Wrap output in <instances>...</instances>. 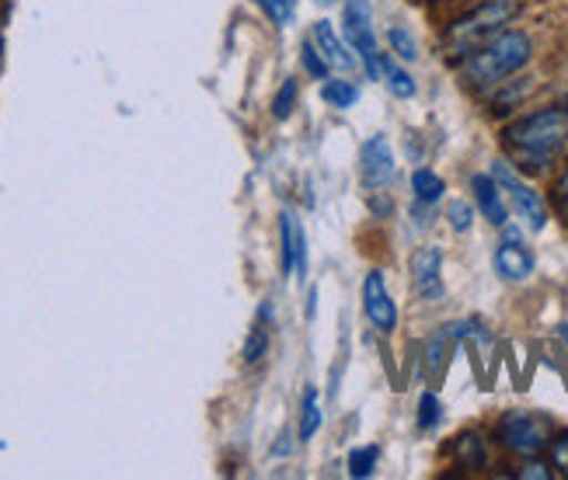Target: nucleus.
Returning a JSON list of instances; mask_svg holds the SVG:
<instances>
[{"label": "nucleus", "instance_id": "1", "mask_svg": "<svg viewBox=\"0 0 568 480\" xmlns=\"http://www.w3.org/2000/svg\"><path fill=\"white\" fill-rule=\"evenodd\" d=\"M503 150L527 174H545L568 146V109H537L503 130Z\"/></svg>", "mask_w": 568, "mask_h": 480}, {"label": "nucleus", "instance_id": "2", "mask_svg": "<svg viewBox=\"0 0 568 480\" xmlns=\"http://www.w3.org/2000/svg\"><path fill=\"white\" fill-rule=\"evenodd\" d=\"M530 53H534V42H530L527 32H499L464 60L460 81L467 88L503 84L506 78H513L516 70L530 63Z\"/></svg>", "mask_w": 568, "mask_h": 480}, {"label": "nucleus", "instance_id": "3", "mask_svg": "<svg viewBox=\"0 0 568 480\" xmlns=\"http://www.w3.org/2000/svg\"><path fill=\"white\" fill-rule=\"evenodd\" d=\"M516 14V0H485L475 11H467L447 29V53L454 60H467L478 45L503 32V24Z\"/></svg>", "mask_w": 568, "mask_h": 480}, {"label": "nucleus", "instance_id": "4", "mask_svg": "<svg viewBox=\"0 0 568 480\" xmlns=\"http://www.w3.org/2000/svg\"><path fill=\"white\" fill-rule=\"evenodd\" d=\"M345 39L359 57L369 81H381V45L374 35V4L369 0H345Z\"/></svg>", "mask_w": 568, "mask_h": 480}, {"label": "nucleus", "instance_id": "5", "mask_svg": "<svg viewBox=\"0 0 568 480\" xmlns=\"http://www.w3.org/2000/svg\"><path fill=\"white\" fill-rule=\"evenodd\" d=\"M499 439L516 457H537L548 446V421L530 411H509L499 421Z\"/></svg>", "mask_w": 568, "mask_h": 480}, {"label": "nucleus", "instance_id": "6", "mask_svg": "<svg viewBox=\"0 0 568 480\" xmlns=\"http://www.w3.org/2000/svg\"><path fill=\"white\" fill-rule=\"evenodd\" d=\"M491 178L499 182V188L509 195V202L516 206V213H520V219L530 223V231H545V223H548V206H545V198H540L520 174H516L506 161H496L491 164Z\"/></svg>", "mask_w": 568, "mask_h": 480}, {"label": "nucleus", "instance_id": "7", "mask_svg": "<svg viewBox=\"0 0 568 480\" xmlns=\"http://www.w3.org/2000/svg\"><path fill=\"white\" fill-rule=\"evenodd\" d=\"M363 310H366V320L374 324L381 335H390L394 327H398V307H394V299L387 293V279L381 268L366 272V279H363Z\"/></svg>", "mask_w": 568, "mask_h": 480}, {"label": "nucleus", "instance_id": "8", "mask_svg": "<svg viewBox=\"0 0 568 480\" xmlns=\"http://www.w3.org/2000/svg\"><path fill=\"white\" fill-rule=\"evenodd\" d=\"M359 174L369 192H384L394 182V154L387 136H369L359 150Z\"/></svg>", "mask_w": 568, "mask_h": 480}, {"label": "nucleus", "instance_id": "9", "mask_svg": "<svg viewBox=\"0 0 568 480\" xmlns=\"http://www.w3.org/2000/svg\"><path fill=\"white\" fill-rule=\"evenodd\" d=\"M280 234H283V272L290 279H307V234L304 223L296 219L293 213L280 216Z\"/></svg>", "mask_w": 568, "mask_h": 480}, {"label": "nucleus", "instance_id": "10", "mask_svg": "<svg viewBox=\"0 0 568 480\" xmlns=\"http://www.w3.org/2000/svg\"><path fill=\"white\" fill-rule=\"evenodd\" d=\"M439 272H443V251L436 244L418 247L412 255V286L423 299H439L443 296Z\"/></svg>", "mask_w": 568, "mask_h": 480}, {"label": "nucleus", "instance_id": "11", "mask_svg": "<svg viewBox=\"0 0 568 480\" xmlns=\"http://www.w3.org/2000/svg\"><path fill=\"white\" fill-rule=\"evenodd\" d=\"M496 272L509 283H524L534 272V251L520 241L516 231H506V241L496 247Z\"/></svg>", "mask_w": 568, "mask_h": 480}, {"label": "nucleus", "instance_id": "12", "mask_svg": "<svg viewBox=\"0 0 568 480\" xmlns=\"http://www.w3.org/2000/svg\"><path fill=\"white\" fill-rule=\"evenodd\" d=\"M311 39L317 42L321 57L328 60V67H335V70H356V67H359V57L349 53V45H345V42L338 39V32H335V24H332V21H314Z\"/></svg>", "mask_w": 568, "mask_h": 480}, {"label": "nucleus", "instance_id": "13", "mask_svg": "<svg viewBox=\"0 0 568 480\" xmlns=\"http://www.w3.org/2000/svg\"><path fill=\"white\" fill-rule=\"evenodd\" d=\"M471 192H475V202H478L481 216H485L491 226H506L509 210H506V198H503L499 182L491 178V174H475V178H471Z\"/></svg>", "mask_w": 568, "mask_h": 480}, {"label": "nucleus", "instance_id": "14", "mask_svg": "<svg viewBox=\"0 0 568 480\" xmlns=\"http://www.w3.org/2000/svg\"><path fill=\"white\" fill-rule=\"evenodd\" d=\"M454 457L464 470H485L488 467V442L481 432H464L454 439Z\"/></svg>", "mask_w": 568, "mask_h": 480}, {"label": "nucleus", "instance_id": "15", "mask_svg": "<svg viewBox=\"0 0 568 480\" xmlns=\"http://www.w3.org/2000/svg\"><path fill=\"white\" fill-rule=\"evenodd\" d=\"M412 192H415L418 202H423V206H436V202L443 198V192H447V182H443L436 171L418 167V171L412 174Z\"/></svg>", "mask_w": 568, "mask_h": 480}, {"label": "nucleus", "instance_id": "16", "mask_svg": "<svg viewBox=\"0 0 568 480\" xmlns=\"http://www.w3.org/2000/svg\"><path fill=\"white\" fill-rule=\"evenodd\" d=\"M381 81L387 84V91L394 98H412L415 94V81H412V73L402 70L398 63L390 60V53H381Z\"/></svg>", "mask_w": 568, "mask_h": 480}, {"label": "nucleus", "instance_id": "17", "mask_svg": "<svg viewBox=\"0 0 568 480\" xmlns=\"http://www.w3.org/2000/svg\"><path fill=\"white\" fill-rule=\"evenodd\" d=\"M321 101H325L328 109L345 112V109H353L359 101V88L353 81H325V84H321Z\"/></svg>", "mask_w": 568, "mask_h": 480}, {"label": "nucleus", "instance_id": "18", "mask_svg": "<svg viewBox=\"0 0 568 480\" xmlns=\"http://www.w3.org/2000/svg\"><path fill=\"white\" fill-rule=\"evenodd\" d=\"M454 338H457V327H443V331H436V338L429 341V348H426V369H429V376H439L443 366H447V351H450Z\"/></svg>", "mask_w": 568, "mask_h": 480}, {"label": "nucleus", "instance_id": "19", "mask_svg": "<svg viewBox=\"0 0 568 480\" xmlns=\"http://www.w3.org/2000/svg\"><path fill=\"white\" fill-rule=\"evenodd\" d=\"M268 345H273V338H268V331H265L262 324H255L252 331H248V338H244V348H241L244 362H248V366L265 362L268 359Z\"/></svg>", "mask_w": 568, "mask_h": 480}, {"label": "nucleus", "instance_id": "20", "mask_svg": "<svg viewBox=\"0 0 568 480\" xmlns=\"http://www.w3.org/2000/svg\"><path fill=\"white\" fill-rule=\"evenodd\" d=\"M377 460H381V449L377 446H356L349 452V477H359V480L374 477Z\"/></svg>", "mask_w": 568, "mask_h": 480}, {"label": "nucleus", "instance_id": "21", "mask_svg": "<svg viewBox=\"0 0 568 480\" xmlns=\"http://www.w3.org/2000/svg\"><path fill=\"white\" fill-rule=\"evenodd\" d=\"M387 45H390V53L398 60H405V63L418 60V45L408 35V29H402V24H390V29H387Z\"/></svg>", "mask_w": 568, "mask_h": 480}, {"label": "nucleus", "instance_id": "22", "mask_svg": "<svg viewBox=\"0 0 568 480\" xmlns=\"http://www.w3.org/2000/svg\"><path fill=\"white\" fill-rule=\"evenodd\" d=\"M301 63H304V70H307V78H314V81H328V60L321 57V49H317L314 39H304V45H301Z\"/></svg>", "mask_w": 568, "mask_h": 480}, {"label": "nucleus", "instance_id": "23", "mask_svg": "<svg viewBox=\"0 0 568 480\" xmlns=\"http://www.w3.org/2000/svg\"><path fill=\"white\" fill-rule=\"evenodd\" d=\"M317 425H321V411H317V390L307 387L304 390V404H301V439H314L317 432Z\"/></svg>", "mask_w": 568, "mask_h": 480}, {"label": "nucleus", "instance_id": "24", "mask_svg": "<svg viewBox=\"0 0 568 480\" xmlns=\"http://www.w3.org/2000/svg\"><path fill=\"white\" fill-rule=\"evenodd\" d=\"M296 94H301V84H296V78H286L283 88H280L276 98H273V115H276L280 122L293 115V109H296Z\"/></svg>", "mask_w": 568, "mask_h": 480}, {"label": "nucleus", "instance_id": "25", "mask_svg": "<svg viewBox=\"0 0 568 480\" xmlns=\"http://www.w3.org/2000/svg\"><path fill=\"white\" fill-rule=\"evenodd\" d=\"M439 418H443V404H439V397L433 390H426L423 400H418V428L429 432V428L439 425Z\"/></svg>", "mask_w": 568, "mask_h": 480}, {"label": "nucleus", "instance_id": "26", "mask_svg": "<svg viewBox=\"0 0 568 480\" xmlns=\"http://www.w3.org/2000/svg\"><path fill=\"white\" fill-rule=\"evenodd\" d=\"M255 4L265 11V18L280 24V29H286V24H293V0H255Z\"/></svg>", "mask_w": 568, "mask_h": 480}, {"label": "nucleus", "instance_id": "27", "mask_svg": "<svg viewBox=\"0 0 568 480\" xmlns=\"http://www.w3.org/2000/svg\"><path fill=\"white\" fill-rule=\"evenodd\" d=\"M551 467L568 477V432H558L551 439Z\"/></svg>", "mask_w": 568, "mask_h": 480}, {"label": "nucleus", "instance_id": "28", "mask_svg": "<svg viewBox=\"0 0 568 480\" xmlns=\"http://www.w3.org/2000/svg\"><path fill=\"white\" fill-rule=\"evenodd\" d=\"M551 198H555L558 216L568 223V164H565V171L558 174V182H555V188H551Z\"/></svg>", "mask_w": 568, "mask_h": 480}, {"label": "nucleus", "instance_id": "29", "mask_svg": "<svg viewBox=\"0 0 568 480\" xmlns=\"http://www.w3.org/2000/svg\"><path fill=\"white\" fill-rule=\"evenodd\" d=\"M447 216H450V226L454 231H467V226H471V219H475V213H471V206H467V202H450L447 206Z\"/></svg>", "mask_w": 568, "mask_h": 480}, {"label": "nucleus", "instance_id": "30", "mask_svg": "<svg viewBox=\"0 0 568 480\" xmlns=\"http://www.w3.org/2000/svg\"><path fill=\"white\" fill-rule=\"evenodd\" d=\"M520 477H534V480H548V477H551V470H548L545 463H527V467L520 470Z\"/></svg>", "mask_w": 568, "mask_h": 480}, {"label": "nucleus", "instance_id": "31", "mask_svg": "<svg viewBox=\"0 0 568 480\" xmlns=\"http://www.w3.org/2000/svg\"><path fill=\"white\" fill-rule=\"evenodd\" d=\"M321 4H332V0H321Z\"/></svg>", "mask_w": 568, "mask_h": 480}]
</instances>
